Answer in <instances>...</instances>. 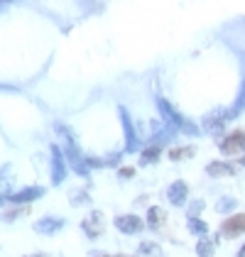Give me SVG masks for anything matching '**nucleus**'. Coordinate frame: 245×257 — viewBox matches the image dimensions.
Returning <instances> with one entry per match:
<instances>
[{"label": "nucleus", "mask_w": 245, "mask_h": 257, "mask_svg": "<svg viewBox=\"0 0 245 257\" xmlns=\"http://www.w3.org/2000/svg\"><path fill=\"white\" fill-rule=\"evenodd\" d=\"M213 250H216V245H213V240H208V237H201L199 245H196V255L199 257H213Z\"/></svg>", "instance_id": "f8f14e48"}, {"label": "nucleus", "mask_w": 245, "mask_h": 257, "mask_svg": "<svg viewBox=\"0 0 245 257\" xmlns=\"http://www.w3.org/2000/svg\"><path fill=\"white\" fill-rule=\"evenodd\" d=\"M186 228H189L191 235H199V237H206V233H208V223L201 220V218H189L186 220Z\"/></svg>", "instance_id": "1a4fd4ad"}, {"label": "nucleus", "mask_w": 245, "mask_h": 257, "mask_svg": "<svg viewBox=\"0 0 245 257\" xmlns=\"http://www.w3.org/2000/svg\"><path fill=\"white\" fill-rule=\"evenodd\" d=\"M160 155H162V150L160 147H147V150H143V155H140V164H155L157 159H160Z\"/></svg>", "instance_id": "ddd939ff"}, {"label": "nucleus", "mask_w": 245, "mask_h": 257, "mask_svg": "<svg viewBox=\"0 0 245 257\" xmlns=\"http://www.w3.org/2000/svg\"><path fill=\"white\" fill-rule=\"evenodd\" d=\"M221 150L230 157H240L245 155V133L243 130H235V133H228L223 140H221Z\"/></svg>", "instance_id": "f257e3e1"}, {"label": "nucleus", "mask_w": 245, "mask_h": 257, "mask_svg": "<svg viewBox=\"0 0 245 257\" xmlns=\"http://www.w3.org/2000/svg\"><path fill=\"white\" fill-rule=\"evenodd\" d=\"M118 177L120 179H133L135 177V169H133V167H120V169H118Z\"/></svg>", "instance_id": "a211bd4d"}, {"label": "nucleus", "mask_w": 245, "mask_h": 257, "mask_svg": "<svg viewBox=\"0 0 245 257\" xmlns=\"http://www.w3.org/2000/svg\"><path fill=\"white\" fill-rule=\"evenodd\" d=\"M83 230L91 237H98L103 233V218L98 216V213H91L88 220H83Z\"/></svg>", "instance_id": "0eeeda50"}, {"label": "nucleus", "mask_w": 245, "mask_h": 257, "mask_svg": "<svg viewBox=\"0 0 245 257\" xmlns=\"http://www.w3.org/2000/svg\"><path fill=\"white\" fill-rule=\"evenodd\" d=\"M196 155V147H174V150H169V159L172 162H179V159H191Z\"/></svg>", "instance_id": "9b49d317"}, {"label": "nucleus", "mask_w": 245, "mask_h": 257, "mask_svg": "<svg viewBox=\"0 0 245 257\" xmlns=\"http://www.w3.org/2000/svg\"><path fill=\"white\" fill-rule=\"evenodd\" d=\"M235 198H221L218 203H216V211L218 213H230V211H235Z\"/></svg>", "instance_id": "f3484780"}, {"label": "nucleus", "mask_w": 245, "mask_h": 257, "mask_svg": "<svg viewBox=\"0 0 245 257\" xmlns=\"http://www.w3.org/2000/svg\"><path fill=\"white\" fill-rule=\"evenodd\" d=\"M204 206H206V203L201 201V198H194V201L186 206V213H189V218H199V213L204 211Z\"/></svg>", "instance_id": "dca6fc26"}, {"label": "nucleus", "mask_w": 245, "mask_h": 257, "mask_svg": "<svg viewBox=\"0 0 245 257\" xmlns=\"http://www.w3.org/2000/svg\"><path fill=\"white\" fill-rule=\"evenodd\" d=\"M122 125H125V133H128V150H135L138 140H135V130H133V122H130L128 113H122Z\"/></svg>", "instance_id": "4468645a"}, {"label": "nucleus", "mask_w": 245, "mask_h": 257, "mask_svg": "<svg viewBox=\"0 0 245 257\" xmlns=\"http://www.w3.org/2000/svg\"><path fill=\"white\" fill-rule=\"evenodd\" d=\"M167 198H169V203L172 206H184L186 201H189V184L186 181H174V184H169V189H167Z\"/></svg>", "instance_id": "20e7f679"}, {"label": "nucleus", "mask_w": 245, "mask_h": 257, "mask_svg": "<svg viewBox=\"0 0 245 257\" xmlns=\"http://www.w3.org/2000/svg\"><path fill=\"white\" fill-rule=\"evenodd\" d=\"M218 233H223L225 237H235L245 233V213H233L230 218H225Z\"/></svg>", "instance_id": "39448f33"}, {"label": "nucleus", "mask_w": 245, "mask_h": 257, "mask_svg": "<svg viewBox=\"0 0 245 257\" xmlns=\"http://www.w3.org/2000/svg\"><path fill=\"white\" fill-rule=\"evenodd\" d=\"M157 105H160V108H162L164 113H167V120H172V122H174L177 127H182V130H186V133H191V135L196 133V125H191V122H189V120L184 118V115H179V113H177V110H174V108H172V105H169V103H167V100H164L162 96L157 98Z\"/></svg>", "instance_id": "7ed1b4c3"}, {"label": "nucleus", "mask_w": 245, "mask_h": 257, "mask_svg": "<svg viewBox=\"0 0 245 257\" xmlns=\"http://www.w3.org/2000/svg\"><path fill=\"white\" fill-rule=\"evenodd\" d=\"M140 252L147 257H157L160 252H162V247L157 245V242H150V240H145V242H140Z\"/></svg>", "instance_id": "2eb2a0df"}, {"label": "nucleus", "mask_w": 245, "mask_h": 257, "mask_svg": "<svg viewBox=\"0 0 245 257\" xmlns=\"http://www.w3.org/2000/svg\"><path fill=\"white\" fill-rule=\"evenodd\" d=\"M235 257H245V245H243V250H240V252H238Z\"/></svg>", "instance_id": "6ab92c4d"}, {"label": "nucleus", "mask_w": 245, "mask_h": 257, "mask_svg": "<svg viewBox=\"0 0 245 257\" xmlns=\"http://www.w3.org/2000/svg\"><path fill=\"white\" fill-rule=\"evenodd\" d=\"M204 130L208 135H218V133H223V118L221 115H211V118L204 120Z\"/></svg>", "instance_id": "9d476101"}, {"label": "nucleus", "mask_w": 245, "mask_h": 257, "mask_svg": "<svg viewBox=\"0 0 245 257\" xmlns=\"http://www.w3.org/2000/svg\"><path fill=\"white\" fill-rule=\"evenodd\" d=\"M240 167H245V155H243V157H240Z\"/></svg>", "instance_id": "aec40b11"}, {"label": "nucleus", "mask_w": 245, "mask_h": 257, "mask_svg": "<svg viewBox=\"0 0 245 257\" xmlns=\"http://www.w3.org/2000/svg\"><path fill=\"white\" fill-rule=\"evenodd\" d=\"M115 228L125 233V235H135V233H140L145 228L143 218L135 216V213H125V216H115Z\"/></svg>", "instance_id": "f03ea898"}, {"label": "nucleus", "mask_w": 245, "mask_h": 257, "mask_svg": "<svg viewBox=\"0 0 245 257\" xmlns=\"http://www.w3.org/2000/svg\"><path fill=\"white\" fill-rule=\"evenodd\" d=\"M206 174L213 179L233 177V174H235V164H230V162H211V164L206 167Z\"/></svg>", "instance_id": "423d86ee"}, {"label": "nucleus", "mask_w": 245, "mask_h": 257, "mask_svg": "<svg viewBox=\"0 0 245 257\" xmlns=\"http://www.w3.org/2000/svg\"><path fill=\"white\" fill-rule=\"evenodd\" d=\"M164 211L160 208V206H152L150 211H147V225L152 228V230H157V228H162V223H164Z\"/></svg>", "instance_id": "6e6552de"}]
</instances>
